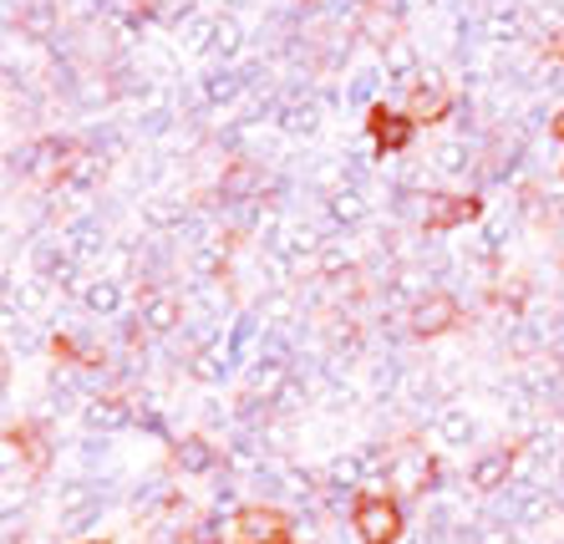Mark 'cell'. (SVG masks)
Segmentation results:
<instances>
[{"label":"cell","mask_w":564,"mask_h":544,"mask_svg":"<svg viewBox=\"0 0 564 544\" xmlns=\"http://www.w3.org/2000/svg\"><path fill=\"white\" fill-rule=\"evenodd\" d=\"M351 524H356V534H361V544H392L397 534H402V509H397L392 499H361Z\"/></svg>","instance_id":"6da1fadb"},{"label":"cell","mask_w":564,"mask_h":544,"mask_svg":"<svg viewBox=\"0 0 564 544\" xmlns=\"http://www.w3.org/2000/svg\"><path fill=\"white\" fill-rule=\"evenodd\" d=\"M229 544H285V519L275 509H245L229 530Z\"/></svg>","instance_id":"7a4b0ae2"},{"label":"cell","mask_w":564,"mask_h":544,"mask_svg":"<svg viewBox=\"0 0 564 544\" xmlns=\"http://www.w3.org/2000/svg\"><path fill=\"white\" fill-rule=\"evenodd\" d=\"M371 138H377L381 148H408L412 143V118L377 107V112H371Z\"/></svg>","instance_id":"3957f363"},{"label":"cell","mask_w":564,"mask_h":544,"mask_svg":"<svg viewBox=\"0 0 564 544\" xmlns=\"http://www.w3.org/2000/svg\"><path fill=\"white\" fill-rule=\"evenodd\" d=\"M453 316H458V306H453L447 295H433V301H422V306H417L412 326H417L422 336H433V331H447V326H453Z\"/></svg>","instance_id":"277c9868"},{"label":"cell","mask_w":564,"mask_h":544,"mask_svg":"<svg viewBox=\"0 0 564 544\" xmlns=\"http://www.w3.org/2000/svg\"><path fill=\"white\" fill-rule=\"evenodd\" d=\"M443 112H447V97H443V87H437V81H422V87H412L408 118L433 122V118H443Z\"/></svg>","instance_id":"5b68a950"},{"label":"cell","mask_w":564,"mask_h":544,"mask_svg":"<svg viewBox=\"0 0 564 544\" xmlns=\"http://www.w3.org/2000/svg\"><path fill=\"white\" fill-rule=\"evenodd\" d=\"M473 214H478V204H473V199H427V219H433L437 229L468 225Z\"/></svg>","instance_id":"8992f818"},{"label":"cell","mask_w":564,"mask_h":544,"mask_svg":"<svg viewBox=\"0 0 564 544\" xmlns=\"http://www.w3.org/2000/svg\"><path fill=\"white\" fill-rule=\"evenodd\" d=\"M503 478H509V453H494V458H484V464H478L473 483H478V489H499Z\"/></svg>","instance_id":"52a82bcc"},{"label":"cell","mask_w":564,"mask_h":544,"mask_svg":"<svg viewBox=\"0 0 564 544\" xmlns=\"http://www.w3.org/2000/svg\"><path fill=\"white\" fill-rule=\"evenodd\" d=\"M554 138H560V143H564V118H560V122H554Z\"/></svg>","instance_id":"ba28073f"}]
</instances>
